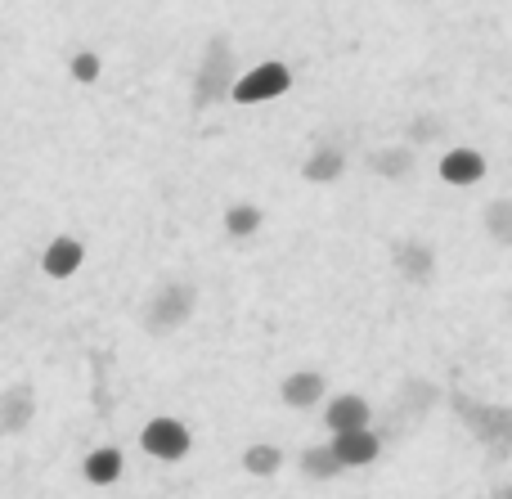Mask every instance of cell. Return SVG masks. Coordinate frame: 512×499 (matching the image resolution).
<instances>
[{"label":"cell","mask_w":512,"mask_h":499,"mask_svg":"<svg viewBox=\"0 0 512 499\" xmlns=\"http://www.w3.org/2000/svg\"><path fill=\"white\" fill-rule=\"evenodd\" d=\"M396 270H400V279H405V284H432L436 252L427 248V243H418V239L400 243V248H396Z\"/></svg>","instance_id":"obj_9"},{"label":"cell","mask_w":512,"mask_h":499,"mask_svg":"<svg viewBox=\"0 0 512 499\" xmlns=\"http://www.w3.org/2000/svg\"><path fill=\"white\" fill-rule=\"evenodd\" d=\"M418 5H427V0H418Z\"/></svg>","instance_id":"obj_22"},{"label":"cell","mask_w":512,"mask_h":499,"mask_svg":"<svg viewBox=\"0 0 512 499\" xmlns=\"http://www.w3.org/2000/svg\"><path fill=\"white\" fill-rule=\"evenodd\" d=\"M301 473H306L310 482H333V477L342 473V464H337V455L328 446H306V455H301Z\"/></svg>","instance_id":"obj_15"},{"label":"cell","mask_w":512,"mask_h":499,"mask_svg":"<svg viewBox=\"0 0 512 499\" xmlns=\"http://www.w3.org/2000/svg\"><path fill=\"white\" fill-rule=\"evenodd\" d=\"M436 126H441L436 117H423V122H409V135H414L418 144H427V140H436Z\"/></svg>","instance_id":"obj_20"},{"label":"cell","mask_w":512,"mask_h":499,"mask_svg":"<svg viewBox=\"0 0 512 499\" xmlns=\"http://www.w3.org/2000/svg\"><path fill=\"white\" fill-rule=\"evenodd\" d=\"M225 230L234 234V239H248V234L261 230V207L256 203H234L230 212H225Z\"/></svg>","instance_id":"obj_17"},{"label":"cell","mask_w":512,"mask_h":499,"mask_svg":"<svg viewBox=\"0 0 512 499\" xmlns=\"http://www.w3.org/2000/svg\"><path fill=\"white\" fill-rule=\"evenodd\" d=\"M36 419V392L27 383H14L0 392V432H23Z\"/></svg>","instance_id":"obj_7"},{"label":"cell","mask_w":512,"mask_h":499,"mask_svg":"<svg viewBox=\"0 0 512 499\" xmlns=\"http://www.w3.org/2000/svg\"><path fill=\"white\" fill-rule=\"evenodd\" d=\"M234 90V54H230V41L225 36H216L212 50H207V63L198 68V104H216V99H230Z\"/></svg>","instance_id":"obj_3"},{"label":"cell","mask_w":512,"mask_h":499,"mask_svg":"<svg viewBox=\"0 0 512 499\" xmlns=\"http://www.w3.org/2000/svg\"><path fill=\"white\" fill-rule=\"evenodd\" d=\"M194 306H198V288L189 284V279H171V284H162L158 293H153V302L144 315H149L153 333H171L194 315Z\"/></svg>","instance_id":"obj_1"},{"label":"cell","mask_w":512,"mask_h":499,"mask_svg":"<svg viewBox=\"0 0 512 499\" xmlns=\"http://www.w3.org/2000/svg\"><path fill=\"white\" fill-rule=\"evenodd\" d=\"M279 464H283V455H279V446H270V441H256V446L243 450V468H248L252 477H274Z\"/></svg>","instance_id":"obj_16"},{"label":"cell","mask_w":512,"mask_h":499,"mask_svg":"<svg viewBox=\"0 0 512 499\" xmlns=\"http://www.w3.org/2000/svg\"><path fill=\"white\" fill-rule=\"evenodd\" d=\"M81 261H86V248H81L77 239H68V234H59V239L50 243V248L41 252V270L50 279H68L81 270Z\"/></svg>","instance_id":"obj_11"},{"label":"cell","mask_w":512,"mask_h":499,"mask_svg":"<svg viewBox=\"0 0 512 499\" xmlns=\"http://www.w3.org/2000/svg\"><path fill=\"white\" fill-rule=\"evenodd\" d=\"M369 419H373L369 401H364V396H355V392L328 401V410H324V423H328V432H333V437H337V432H364V428H369Z\"/></svg>","instance_id":"obj_6"},{"label":"cell","mask_w":512,"mask_h":499,"mask_svg":"<svg viewBox=\"0 0 512 499\" xmlns=\"http://www.w3.org/2000/svg\"><path fill=\"white\" fill-rule=\"evenodd\" d=\"M328 450L337 455V464H342V468H369L373 459L382 455V437L373 428H364V432H337V437L328 441Z\"/></svg>","instance_id":"obj_5"},{"label":"cell","mask_w":512,"mask_h":499,"mask_svg":"<svg viewBox=\"0 0 512 499\" xmlns=\"http://www.w3.org/2000/svg\"><path fill=\"white\" fill-rule=\"evenodd\" d=\"M122 468H126L122 450H117V446H99V450H90V455H86L81 473H86L90 486H113L117 477H122Z\"/></svg>","instance_id":"obj_13"},{"label":"cell","mask_w":512,"mask_h":499,"mask_svg":"<svg viewBox=\"0 0 512 499\" xmlns=\"http://www.w3.org/2000/svg\"><path fill=\"white\" fill-rule=\"evenodd\" d=\"M441 180L445 185H459V189L477 185V180H486V158H481L477 149H450L441 158Z\"/></svg>","instance_id":"obj_10"},{"label":"cell","mask_w":512,"mask_h":499,"mask_svg":"<svg viewBox=\"0 0 512 499\" xmlns=\"http://www.w3.org/2000/svg\"><path fill=\"white\" fill-rule=\"evenodd\" d=\"M495 499H512V482H508V486H499V491H495Z\"/></svg>","instance_id":"obj_21"},{"label":"cell","mask_w":512,"mask_h":499,"mask_svg":"<svg viewBox=\"0 0 512 499\" xmlns=\"http://www.w3.org/2000/svg\"><path fill=\"white\" fill-rule=\"evenodd\" d=\"M99 72H104V63H99V54H95V50L72 54V77H77V81H95Z\"/></svg>","instance_id":"obj_19"},{"label":"cell","mask_w":512,"mask_h":499,"mask_svg":"<svg viewBox=\"0 0 512 499\" xmlns=\"http://www.w3.org/2000/svg\"><path fill=\"white\" fill-rule=\"evenodd\" d=\"M288 86H292V72H288V63L270 59V63H256L252 72H243V77L234 81L230 99H234V104H265V99H279V95H288Z\"/></svg>","instance_id":"obj_2"},{"label":"cell","mask_w":512,"mask_h":499,"mask_svg":"<svg viewBox=\"0 0 512 499\" xmlns=\"http://www.w3.org/2000/svg\"><path fill=\"white\" fill-rule=\"evenodd\" d=\"M342 171H346V153L337 149V144H319V149L301 162V176H306L310 185H333Z\"/></svg>","instance_id":"obj_12"},{"label":"cell","mask_w":512,"mask_h":499,"mask_svg":"<svg viewBox=\"0 0 512 499\" xmlns=\"http://www.w3.org/2000/svg\"><path fill=\"white\" fill-rule=\"evenodd\" d=\"M486 234L495 243H512V198H499V203H490L486 207Z\"/></svg>","instance_id":"obj_18"},{"label":"cell","mask_w":512,"mask_h":499,"mask_svg":"<svg viewBox=\"0 0 512 499\" xmlns=\"http://www.w3.org/2000/svg\"><path fill=\"white\" fill-rule=\"evenodd\" d=\"M140 446H144V455L162 459V464H180L189 455V446H194V437H189V428L180 419H153V423H144Z\"/></svg>","instance_id":"obj_4"},{"label":"cell","mask_w":512,"mask_h":499,"mask_svg":"<svg viewBox=\"0 0 512 499\" xmlns=\"http://www.w3.org/2000/svg\"><path fill=\"white\" fill-rule=\"evenodd\" d=\"M369 171L382 180H400L414 171V149L409 144H387V149H373L369 153Z\"/></svg>","instance_id":"obj_14"},{"label":"cell","mask_w":512,"mask_h":499,"mask_svg":"<svg viewBox=\"0 0 512 499\" xmlns=\"http://www.w3.org/2000/svg\"><path fill=\"white\" fill-rule=\"evenodd\" d=\"M324 392H328V383H324V374H315V369H297V374H288L283 387H279L283 405H292V410H310V405H319Z\"/></svg>","instance_id":"obj_8"}]
</instances>
